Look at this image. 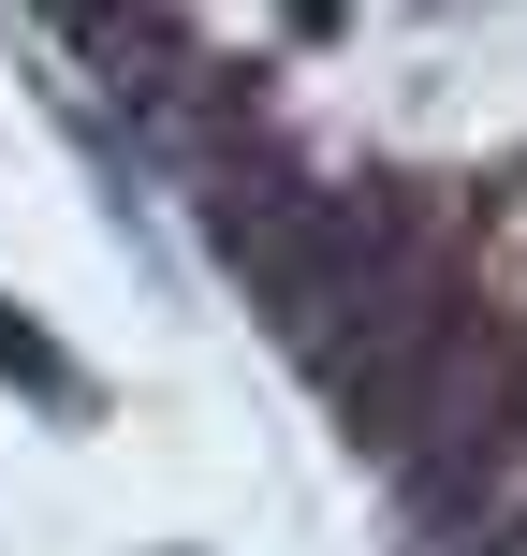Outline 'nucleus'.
<instances>
[{"label":"nucleus","mask_w":527,"mask_h":556,"mask_svg":"<svg viewBox=\"0 0 527 556\" xmlns=\"http://www.w3.org/2000/svg\"><path fill=\"white\" fill-rule=\"evenodd\" d=\"M0 366H15V381H29V395H74V366H59V352H45V337H15V307H0Z\"/></svg>","instance_id":"1"}]
</instances>
